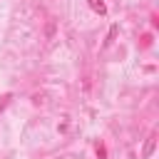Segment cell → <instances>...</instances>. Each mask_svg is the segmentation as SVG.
Instances as JSON below:
<instances>
[{"label": "cell", "mask_w": 159, "mask_h": 159, "mask_svg": "<svg viewBox=\"0 0 159 159\" xmlns=\"http://www.w3.org/2000/svg\"><path fill=\"white\" fill-rule=\"evenodd\" d=\"M154 147H157V132H152V134L147 137V144H144V149H142V157H144V159H149V157H152V152H154Z\"/></svg>", "instance_id": "6da1fadb"}, {"label": "cell", "mask_w": 159, "mask_h": 159, "mask_svg": "<svg viewBox=\"0 0 159 159\" xmlns=\"http://www.w3.org/2000/svg\"><path fill=\"white\" fill-rule=\"evenodd\" d=\"M87 2H89V7H92V10H97L99 15H104V10H107V7H104V2H102V0H87Z\"/></svg>", "instance_id": "7a4b0ae2"}, {"label": "cell", "mask_w": 159, "mask_h": 159, "mask_svg": "<svg viewBox=\"0 0 159 159\" xmlns=\"http://www.w3.org/2000/svg\"><path fill=\"white\" fill-rule=\"evenodd\" d=\"M117 30H119L117 25H112V27H109V35H107V40H104V45H112V42H114V37H117Z\"/></svg>", "instance_id": "3957f363"}, {"label": "cell", "mask_w": 159, "mask_h": 159, "mask_svg": "<svg viewBox=\"0 0 159 159\" xmlns=\"http://www.w3.org/2000/svg\"><path fill=\"white\" fill-rule=\"evenodd\" d=\"M10 97H12V94H2V97H0V112H2L5 107H7V102H10Z\"/></svg>", "instance_id": "277c9868"}, {"label": "cell", "mask_w": 159, "mask_h": 159, "mask_svg": "<svg viewBox=\"0 0 159 159\" xmlns=\"http://www.w3.org/2000/svg\"><path fill=\"white\" fill-rule=\"evenodd\" d=\"M52 32H55V22H50V25H47V37H52Z\"/></svg>", "instance_id": "5b68a950"}]
</instances>
